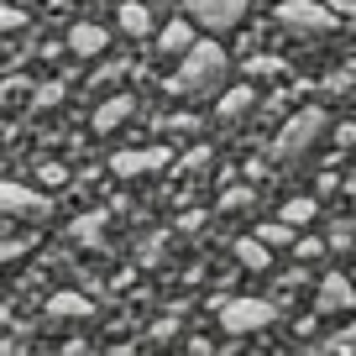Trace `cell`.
I'll return each instance as SVG.
<instances>
[{"label":"cell","mask_w":356,"mask_h":356,"mask_svg":"<svg viewBox=\"0 0 356 356\" xmlns=\"http://www.w3.org/2000/svg\"><path fill=\"white\" fill-rule=\"evenodd\" d=\"M314 215H320V204H314V200H304V194H299V200H289V204H283V220H293V225L314 220Z\"/></svg>","instance_id":"cell-17"},{"label":"cell","mask_w":356,"mask_h":356,"mask_svg":"<svg viewBox=\"0 0 356 356\" xmlns=\"http://www.w3.org/2000/svg\"><path fill=\"white\" fill-rule=\"evenodd\" d=\"M236 262L252 267V273H273V246L262 236H246V241H236Z\"/></svg>","instance_id":"cell-12"},{"label":"cell","mask_w":356,"mask_h":356,"mask_svg":"<svg viewBox=\"0 0 356 356\" xmlns=\"http://www.w3.org/2000/svg\"><path fill=\"white\" fill-rule=\"evenodd\" d=\"M225 68H231L225 47L215 42V37H204V42H194L189 53H184V63H178V74H173V89L178 95H204V89H215L225 79Z\"/></svg>","instance_id":"cell-2"},{"label":"cell","mask_w":356,"mask_h":356,"mask_svg":"<svg viewBox=\"0 0 356 356\" xmlns=\"http://www.w3.org/2000/svg\"><path fill=\"white\" fill-rule=\"evenodd\" d=\"M273 22L283 26V32L293 37H330L335 26V11L330 6H320V0H278V11H273Z\"/></svg>","instance_id":"cell-3"},{"label":"cell","mask_w":356,"mask_h":356,"mask_svg":"<svg viewBox=\"0 0 356 356\" xmlns=\"http://www.w3.org/2000/svg\"><path fill=\"white\" fill-rule=\"evenodd\" d=\"M220 204H225V210H241V204H252V194H246V189H236V194H225Z\"/></svg>","instance_id":"cell-25"},{"label":"cell","mask_w":356,"mask_h":356,"mask_svg":"<svg viewBox=\"0 0 356 356\" xmlns=\"http://www.w3.org/2000/svg\"><path fill=\"white\" fill-rule=\"evenodd\" d=\"M314 309H320V314H351V309H356V289H351V278H346V273H325Z\"/></svg>","instance_id":"cell-7"},{"label":"cell","mask_w":356,"mask_h":356,"mask_svg":"<svg viewBox=\"0 0 356 356\" xmlns=\"http://www.w3.org/2000/svg\"><path fill=\"white\" fill-rule=\"evenodd\" d=\"M26 252V241H0V262H16Z\"/></svg>","instance_id":"cell-24"},{"label":"cell","mask_w":356,"mask_h":356,"mask_svg":"<svg viewBox=\"0 0 356 356\" xmlns=\"http://www.w3.org/2000/svg\"><path fill=\"white\" fill-rule=\"evenodd\" d=\"M105 47H111V32H105L100 22H74L68 26V53L74 58H100Z\"/></svg>","instance_id":"cell-9"},{"label":"cell","mask_w":356,"mask_h":356,"mask_svg":"<svg viewBox=\"0 0 356 356\" xmlns=\"http://www.w3.org/2000/svg\"><path fill=\"white\" fill-rule=\"evenodd\" d=\"M58 100H63V84H42V89L32 95V111H53Z\"/></svg>","instance_id":"cell-19"},{"label":"cell","mask_w":356,"mask_h":356,"mask_svg":"<svg viewBox=\"0 0 356 356\" xmlns=\"http://www.w3.org/2000/svg\"><path fill=\"white\" fill-rule=\"evenodd\" d=\"M184 11H189L204 32H231V26H241L246 0H184Z\"/></svg>","instance_id":"cell-5"},{"label":"cell","mask_w":356,"mask_h":356,"mask_svg":"<svg viewBox=\"0 0 356 356\" xmlns=\"http://www.w3.org/2000/svg\"><path fill=\"white\" fill-rule=\"evenodd\" d=\"M22 22H26V16L16 11V6H0V37H6V32H16Z\"/></svg>","instance_id":"cell-22"},{"label":"cell","mask_w":356,"mask_h":356,"mask_svg":"<svg viewBox=\"0 0 356 356\" xmlns=\"http://www.w3.org/2000/svg\"><path fill=\"white\" fill-rule=\"evenodd\" d=\"M168 163H173V147H131V152L111 157V173L131 178V173H152V168H168Z\"/></svg>","instance_id":"cell-6"},{"label":"cell","mask_w":356,"mask_h":356,"mask_svg":"<svg viewBox=\"0 0 356 356\" xmlns=\"http://www.w3.org/2000/svg\"><path fill=\"white\" fill-rule=\"evenodd\" d=\"M0 215H47V194L26 189V184H11V178H0Z\"/></svg>","instance_id":"cell-8"},{"label":"cell","mask_w":356,"mask_h":356,"mask_svg":"<svg viewBox=\"0 0 356 356\" xmlns=\"http://www.w3.org/2000/svg\"><path fill=\"white\" fill-rule=\"evenodd\" d=\"M22 89H26L22 79H6V84H0V100H11V95H22Z\"/></svg>","instance_id":"cell-26"},{"label":"cell","mask_w":356,"mask_h":356,"mask_svg":"<svg viewBox=\"0 0 356 356\" xmlns=\"http://www.w3.org/2000/svg\"><path fill=\"white\" fill-rule=\"evenodd\" d=\"M47 314H53V320H89L95 304H89L84 293H53V299H47Z\"/></svg>","instance_id":"cell-13"},{"label":"cell","mask_w":356,"mask_h":356,"mask_svg":"<svg viewBox=\"0 0 356 356\" xmlns=\"http://www.w3.org/2000/svg\"><path fill=\"white\" fill-rule=\"evenodd\" d=\"M252 105H257V89H252V84H236V89H225V95H220V105H215V121L231 126V121H241Z\"/></svg>","instance_id":"cell-11"},{"label":"cell","mask_w":356,"mask_h":356,"mask_svg":"<svg viewBox=\"0 0 356 356\" xmlns=\"http://www.w3.org/2000/svg\"><path fill=\"white\" fill-rule=\"evenodd\" d=\"M325 351H356V325H351V330H341V335H330Z\"/></svg>","instance_id":"cell-21"},{"label":"cell","mask_w":356,"mask_h":356,"mask_svg":"<svg viewBox=\"0 0 356 356\" xmlns=\"http://www.w3.org/2000/svg\"><path fill=\"white\" fill-rule=\"evenodd\" d=\"M194 26H200V22H194L189 11L178 16V22H168L163 32H157V47H163V58H184V53H189V47L200 42V37H194Z\"/></svg>","instance_id":"cell-10"},{"label":"cell","mask_w":356,"mask_h":356,"mask_svg":"<svg viewBox=\"0 0 356 356\" xmlns=\"http://www.w3.org/2000/svg\"><path fill=\"white\" fill-rule=\"evenodd\" d=\"M246 74H252V79H262V74H278V58H252V63H246Z\"/></svg>","instance_id":"cell-23"},{"label":"cell","mask_w":356,"mask_h":356,"mask_svg":"<svg viewBox=\"0 0 356 356\" xmlns=\"http://www.w3.org/2000/svg\"><path fill=\"white\" fill-rule=\"evenodd\" d=\"M325 126H330V115H325L320 105H304V111L278 131V142H273V163H278V168H304L309 152L320 147Z\"/></svg>","instance_id":"cell-1"},{"label":"cell","mask_w":356,"mask_h":356,"mask_svg":"<svg viewBox=\"0 0 356 356\" xmlns=\"http://www.w3.org/2000/svg\"><path fill=\"white\" fill-rule=\"evenodd\" d=\"M257 236H262L267 246H293V241H299V236H293V220H278V225H262V231H257Z\"/></svg>","instance_id":"cell-18"},{"label":"cell","mask_w":356,"mask_h":356,"mask_svg":"<svg viewBox=\"0 0 356 356\" xmlns=\"http://www.w3.org/2000/svg\"><path fill=\"white\" fill-rule=\"evenodd\" d=\"M115 22H121L126 37H147V32H152V11H147L142 0H126L121 11H115Z\"/></svg>","instance_id":"cell-15"},{"label":"cell","mask_w":356,"mask_h":356,"mask_svg":"<svg viewBox=\"0 0 356 356\" xmlns=\"http://www.w3.org/2000/svg\"><path fill=\"white\" fill-rule=\"evenodd\" d=\"M215 320H220L225 335H257V330H267V325L278 320V309L267 299H220L215 304Z\"/></svg>","instance_id":"cell-4"},{"label":"cell","mask_w":356,"mask_h":356,"mask_svg":"<svg viewBox=\"0 0 356 356\" xmlns=\"http://www.w3.org/2000/svg\"><path fill=\"white\" fill-rule=\"evenodd\" d=\"M74 236H79L84 246H95V241L105 236V215H79V220H74Z\"/></svg>","instance_id":"cell-16"},{"label":"cell","mask_w":356,"mask_h":356,"mask_svg":"<svg viewBox=\"0 0 356 356\" xmlns=\"http://www.w3.org/2000/svg\"><path fill=\"white\" fill-rule=\"evenodd\" d=\"M131 105H136L131 95H111V100H105L100 111H95V131H100V136H105V131H115V126H121L126 115H131Z\"/></svg>","instance_id":"cell-14"},{"label":"cell","mask_w":356,"mask_h":356,"mask_svg":"<svg viewBox=\"0 0 356 356\" xmlns=\"http://www.w3.org/2000/svg\"><path fill=\"white\" fill-rule=\"evenodd\" d=\"M293 252H299L304 262H314V257L325 252V241H320V236H304V241H293Z\"/></svg>","instance_id":"cell-20"}]
</instances>
